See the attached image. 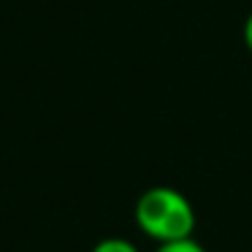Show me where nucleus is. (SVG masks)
Segmentation results:
<instances>
[{
    "instance_id": "7ed1b4c3",
    "label": "nucleus",
    "mask_w": 252,
    "mask_h": 252,
    "mask_svg": "<svg viewBox=\"0 0 252 252\" xmlns=\"http://www.w3.org/2000/svg\"><path fill=\"white\" fill-rule=\"evenodd\" d=\"M93 252H138V250L125 239H103L93 247Z\"/></svg>"
},
{
    "instance_id": "20e7f679",
    "label": "nucleus",
    "mask_w": 252,
    "mask_h": 252,
    "mask_svg": "<svg viewBox=\"0 0 252 252\" xmlns=\"http://www.w3.org/2000/svg\"><path fill=\"white\" fill-rule=\"evenodd\" d=\"M244 44H247V49L252 52V14L247 17V22H244Z\"/></svg>"
},
{
    "instance_id": "f257e3e1",
    "label": "nucleus",
    "mask_w": 252,
    "mask_h": 252,
    "mask_svg": "<svg viewBox=\"0 0 252 252\" xmlns=\"http://www.w3.org/2000/svg\"><path fill=\"white\" fill-rule=\"evenodd\" d=\"M136 225L155 241H182L195 230V212L174 187H152L136 201Z\"/></svg>"
},
{
    "instance_id": "f03ea898",
    "label": "nucleus",
    "mask_w": 252,
    "mask_h": 252,
    "mask_svg": "<svg viewBox=\"0 0 252 252\" xmlns=\"http://www.w3.org/2000/svg\"><path fill=\"white\" fill-rule=\"evenodd\" d=\"M155 252H206V250L198 241H192V236H190V239H182V241H165Z\"/></svg>"
}]
</instances>
